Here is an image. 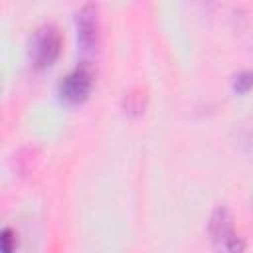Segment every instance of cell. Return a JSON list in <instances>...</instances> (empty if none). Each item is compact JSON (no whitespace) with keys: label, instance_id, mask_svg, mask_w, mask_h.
Masks as SVG:
<instances>
[{"label":"cell","instance_id":"obj_6","mask_svg":"<svg viewBox=\"0 0 253 253\" xmlns=\"http://www.w3.org/2000/svg\"><path fill=\"white\" fill-rule=\"evenodd\" d=\"M0 241H2V253H14V247H16V239H14V233H12V229H4L2 231V237H0Z\"/></svg>","mask_w":253,"mask_h":253},{"label":"cell","instance_id":"obj_5","mask_svg":"<svg viewBox=\"0 0 253 253\" xmlns=\"http://www.w3.org/2000/svg\"><path fill=\"white\" fill-rule=\"evenodd\" d=\"M253 87V71H241L233 79V89L237 93H247Z\"/></svg>","mask_w":253,"mask_h":253},{"label":"cell","instance_id":"obj_2","mask_svg":"<svg viewBox=\"0 0 253 253\" xmlns=\"http://www.w3.org/2000/svg\"><path fill=\"white\" fill-rule=\"evenodd\" d=\"M30 59L36 67H49L61 51V34L53 24L38 26L30 36Z\"/></svg>","mask_w":253,"mask_h":253},{"label":"cell","instance_id":"obj_1","mask_svg":"<svg viewBox=\"0 0 253 253\" xmlns=\"http://www.w3.org/2000/svg\"><path fill=\"white\" fill-rule=\"evenodd\" d=\"M208 233L211 239V245L215 247L217 253H243L245 243L241 235L235 231L233 217L227 208L219 206L213 210L210 223H208Z\"/></svg>","mask_w":253,"mask_h":253},{"label":"cell","instance_id":"obj_3","mask_svg":"<svg viewBox=\"0 0 253 253\" xmlns=\"http://www.w3.org/2000/svg\"><path fill=\"white\" fill-rule=\"evenodd\" d=\"M93 87V71L87 63L73 67L61 81H59V95L67 103H83Z\"/></svg>","mask_w":253,"mask_h":253},{"label":"cell","instance_id":"obj_4","mask_svg":"<svg viewBox=\"0 0 253 253\" xmlns=\"http://www.w3.org/2000/svg\"><path fill=\"white\" fill-rule=\"evenodd\" d=\"M75 26H77V42L81 51L93 53L99 45V16L95 4H83L75 12Z\"/></svg>","mask_w":253,"mask_h":253}]
</instances>
